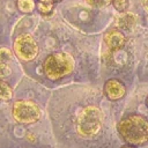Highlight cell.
I'll return each instance as SVG.
<instances>
[{
	"instance_id": "277c9868",
	"label": "cell",
	"mask_w": 148,
	"mask_h": 148,
	"mask_svg": "<svg viewBox=\"0 0 148 148\" xmlns=\"http://www.w3.org/2000/svg\"><path fill=\"white\" fill-rule=\"evenodd\" d=\"M12 116L20 124H32L40 119L42 111L35 102L20 99L13 104Z\"/></svg>"
},
{
	"instance_id": "ac0fdd59",
	"label": "cell",
	"mask_w": 148,
	"mask_h": 148,
	"mask_svg": "<svg viewBox=\"0 0 148 148\" xmlns=\"http://www.w3.org/2000/svg\"><path fill=\"white\" fill-rule=\"evenodd\" d=\"M53 1H54V2L57 3V2H60V1H62V0H53Z\"/></svg>"
},
{
	"instance_id": "2e32d148",
	"label": "cell",
	"mask_w": 148,
	"mask_h": 148,
	"mask_svg": "<svg viewBox=\"0 0 148 148\" xmlns=\"http://www.w3.org/2000/svg\"><path fill=\"white\" fill-rule=\"evenodd\" d=\"M142 6H143V8L146 9L147 17H148V0H142Z\"/></svg>"
},
{
	"instance_id": "30bf717a",
	"label": "cell",
	"mask_w": 148,
	"mask_h": 148,
	"mask_svg": "<svg viewBox=\"0 0 148 148\" xmlns=\"http://www.w3.org/2000/svg\"><path fill=\"white\" fill-rule=\"evenodd\" d=\"M13 96V90L8 83L0 80V101H9Z\"/></svg>"
},
{
	"instance_id": "5bb4252c",
	"label": "cell",
	"mask_w": 148,
	"mask_h": 148,
	"mask_svg": "<svg viewBox=\"0 0 148 148\" xmlns=\"http://www.w3.org/2000/svg\"><path fill=\"white\" fill-rule=\"evenodd\" d=\"M90 6L97 7V8H103L112 3V0H86Z\"/></svg>"
},
{
	"instance_id": "d6986e66",
	"label": "cell",
	"mask_w": 148,
	"mask_h": 148,
	"mask_svg": "<svg viewBox=\"0 0 148 148\" xmlns=\"http://www.w3.org/2000/svg\"><path fill=\"white\" fill-rule=\"evenodd\" d=\"M146 104H147V106H148V97H147V101H146Z\"/></svg>"
},
{
	"instance_id": "7c38bea8",
	"label": "cell",
	"mask_w": 148,
	"mask_h": 148,
	"mask_svg": "<svg viewBox=\"0 0 148 148\" xmlns=\"http://www.w3.org/2000/svg\"><path fill=\"white\" fill-rule=\"evenodd\" d=\"M112 5L114 6V8L120 12V13H124L130 7V1L128 0H112Z\"/></svg>"
},
{
	"instance_id": "e0dca14e",
	"label": "cell",
	"mask_w": 148,
	"mask_h": 148,
	"mask_svg": "<svg viewBox=\"0 0 148 148\" xmlns=\"http://www.w3.org/2000/svg\"><path fill=\"white\" fill-rule=\"evenodd\" d=\"M121 148H134V147H132V146H123Z\"/></svg>"
},
{
	"instance_id": "52a82bcc",
	"label": "cell",
	"mask_w": 148,
	"mask_h": 148,
	"mask_svg": "<svg viewBox=\"0 0 148 148\" xmlns=\"http://www.w3.org/2000/svg\"><path fill=\"white\" fill-rule=\"evenodd\" d=\"M104 42L111 51H119L126 43L125 35L118 29H111L104 35Z\"/></svg>"
},
{
	"instance_id": "8992f818",
	"label": "cell",
	"mask_w": 148,
	"mask_h": 148,
	"mask_svg": "<svg viewBox=\"0 0 148 148\" xmlns=\"http://www.w3.org/2000/svg\"><path fill=\"white\" fill-rule=\"evenodd\" d=\"M126 89L123 82H120L117 79H110L104 84V94L105 96L111 101L120 99L125 96Z\"/></svg>"
},
{
	"instance_id": "7a4b0ae2",
	"label": "cell",
	"mask_w": 148,
	"mask_h": 148,
	"mask_svg": "<svg viewBox=\"0 0 148 148\" xmlns=\"http://www.w3.org/2000/svg\"><path fill=\"white\" fill-rule=\"evenodd\" d=\"M103 116L95 105L83 108L76 117V131L80 136L86 139L96 138L102 130Z\"/></svg>"
},
{
	"instance_id": "9a60e30c",
	"label": "cell",
	"mask_w": 148,
	"mask_h": 148,
	"mask_svg": "<svg viewBox=\"0 0 148 148\" xmlns=\"http://www.w3.org/2000/svg\"><path fill=\"white\" fill-rule=\"evenodd\" d=\"M12 74V68L6 62H0V77H6Z\"/></svg>"
},
{
	"instance_id": "8fae6325",
	"label": "cell",
	"mask_w": 148,
	"mask_h": 148,
	"mask_svg": "<svg viewBox=\"0 0 148 148\" xmlns=\"http://www.w3.org/2000/svg\"><path fill=\"white\" fill-rule=\"evenodd\" d=\"M35 1L34 0H17V8L22 13H31L35 9Z\"/></svg>"
},
{
	"instance_id": "6da1fadb",
	"label": "cell",
	"mask_w": 148,
	"mask_h": 148,
	"mask_svg": "<svg viewBox=\"0 0 148 148\" xmlns=\"http://www.w3.org/2000/svg\"><path fill=\"white\" fill-rule=\"evenodd\" d=\"M120 136L132 146L148 142V120L140 114H128L118 124Z\"/></svg>"
},
{
	"instance_id": "9c48e42d",
	"label": "cell",
	"mask_w": 148,
	"mask_h": 148,
	"mask_svg": "<svg viewBox=\"0 0 148 148\" xmlns=\"http://www.w3.org/2000/svg\"><path fill=\"white\" fill-rule=\"evenodd\" d=\"M56 2L53 0H37V8L40 14L50 15L53 12Z\"/></svg>"
},
{
	"instance_id": "3957f363",
	"label": "cell",
	"mask_w": 148,
	"mask_h": 148,
	"mask_svg": "<svg viewBox=\"0 0 148 148\" xmlns=\"http://www.w3.org/2000/svg\"><path fill=\"white\" fill-rule=\"evenodd\" d=\"M75 61L73 57L65 52H54L46 57L43 64V69L45 75L50 80H59L74 69Z\"/></svg>"
},
{
	"instance_id": "4fadbf2b",
	"label": "cell",
	"mask_w": 148,
	"mask_h": 148,
	"mask_svg": "<svg viewBox=\"0 0 148 148\" xmlns=\"http://www.w3.org/2000/svg\"><path fill=\"white\" fill-rule=\"evenodd\" d=\"M12 59V52L7 47H0V62H8Z\"/></svg>"
},
{
	"instance_id": "ba28073f",
	"label": "cell",
	"mask_w": 148,
	"mask_h": 148,
	"mask_svg": "<svg viewBox=\"0 0 148 148\" xmlns=\"http://www.w3.org/2000/svg\"><path fill=\"white\" fill-rule=\"evenodd\" d=\"M136 24V16L131 12H124L117 20V27L123 30H132Z\"/></svg>"
},
{
	"instance_id": "5b68a950",
	"label": "cell",
	"mask_w": 148,
	"mask_h": 148,
	"mask_svg": "<svg viewBox=\"0 0 148 148\" xmlns=\"http://www.w3.org/2000/svg\"><path fill=\"white\" fill-rule=\"evenodd\" d=\"M13 46L15 54L24 61H30L38 54V44L30 34L18 35L15 38Z\"/></svg>"
}]
</instances>
